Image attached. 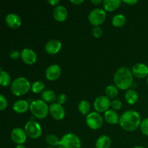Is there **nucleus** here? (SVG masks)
Listing matches in <instances>:
<instances>
[{"label": "nucleus", "mask_w": 148, "mask_h": 148, "mask_svg": "<svg viewBox=\"0 0 148 148\" xmlns=\"http://www.w3.org/2000/svg\"><path fill=\"white\" fill-rule=\"evenodd\" d=\"M62 74V69L58 64H53L49 65L46 69L45 76L46 79L50 81H55L59 79Z\"/></svg>", "instance_id": "12"}, {"label": "nucleus", "mask_w": 148, "mask_h": 148, "mask_svg": "<svg viewBox=\"0 0 148 148\" xmlns=\"http://www.w3.org/2000/svg\"><path fill=\"white\" fill-rule=\"evenodd\" d=\"M24 130L27 137L33 140L38 139L42 134L41 126L37 121H33V120L28 121L26 123Z\"/></svg>", "instance_id": "7"}, {"label": "nucleus", "mask_w": 148, "mask_h": 148, "mask_svg": "<svg viewBox=\"0 0 148 148\" xmlns=\"http://www.w3.org/2000/svg\"><path fill=\"white\" fill-rule=\"evenodd\" d=\"M21 59L26 64L32 65L37 61V54L31 49L25 48L21 51Z\"/></svg>", "instance_id": "13"}, {"label": "nucleus", "mask_w": 148, "mask_h": 148, "mask_svg": "<svg viewBox=\"0 0 148 148\" xmlns=\"http://www.w3.org/2000/svg\"><path fill=\"white\" fill-rule=\"evenodd\" d=\"M30 104L25 100H18L14 103L12 108L17 114H24L30 109Z\"/></svg>", "instance_id": "18"}, {"label": "nucleus", "mask_w": 148, "mask_h": 148, "mask_svg": "<svg viewBox=\"0 0 148 148\" xmlns=\"http://www.w3.org/2000/svg\"><path fill=\"white\" fill-rule=\"evenodd\" d=\"M80 139L73 133H66L62 136L58 148H81Z\"/></svg>", "instance_id": "5"}, {"label": "nucleus", "mask_w": 148, "mask_h": 148, "mask_svg": "<svg viewBox=\"0 0 148 148\" xmlns=\"http://www.w3.org/2000/svg\"><path fill=\"white\" fill-rule=\"evenodd\" d=\"M111 101L107 96L101 95L95 98L93 106L95 111L98 113H105L111 107Z\"/></svg>", "instance_id": "9"}, {"label": "nucleus", "mask_w": 148, "mask_h": 148, "mask_svg": "<svg viewBox=\"0 0 148 148\" xmlns=\"http://www.w3.org/2000/svg\"><path fill=\"white\" fill-rule=\"evenodd\" d=\"M106 18V13L105 10L101 8L93 9L88 14V20L90 25L94 27L100 26L105 22Z\"/></svg>", "instance_id": "6"}, {"label": "nucleus", "mask_w": 148, "mask_h": 148, "mask_svg": "<svg viewBox=\"0 0 148 148\" xmlns=\"http://www.w3.org/2000/svg\"><path fill=\"white\" fill-rule=\"evenodd\" d=\"M119 94V88L115 85H109L106 88V95L109 99L115 98Z\"/></svg>", "instance_id": "27"}, {"label": "nucleus", "mask_w": 148, "mask_h": 148, "mask_svg": "<svg viewBox=\"0 0 148 148\" xmlns=\"http://www.w3.org/2000/svg\"><path fill=\"white\" fill-rule=\"evenodd\" d=\"M11 140L15 144L17 145H23L25 143L27 140V134L25 131L23 129L20 127H17V128L13 129L12 131L11 132Z\"/></svg>", "instance_id": "10"}, {"label": "nucleus", "mask_w": 148, "mask_h": 148, "mask_svg": "<svg viewBox=\"0 0 148 148\" xmlns=\"http://www.w3.org/2000/svg\"><path fill=\"white\" fill-rule=\"evenodd\" d=\"M5 23L12 29H17L21 26L22 20L19 15L14 13H10L5 17Z\"/></svg>", "instance_id": "16"}, {"label": "nucleus", "mask_w": 148, "mask_h": 148, "mask_svg": "<svg viewBox=\"0 0 148 148\" xmlns=\"http://www.w3.org/2000/svg\"><path fill=\"white\" fill-rule=\"evenodd\" d=\"M48 2H49L51 6H55V7H57L58 4H59L60 1H59V0H49Z\"/></svg>", "instance_id": "37"}, {"label": "nucleus", "mask_w": 148, "mask_h": 148, "mask_svg": "<svg viewBox=\"0 0 148 148\" xmlns=\"http://www.w3.org/2000/svg\"><path fill=\"white\" fill-rule=\"evenodd\" d=\"M45 88V85L43 84V82H42L41 81H36L35 82H33L31 85V90L32 92H34L36 94L40 93V92H43L44 91Z\"/></svg>", "instance_id": "29"}, {"label": "nucleus", "mask_w": 148, "mask_h": 148, "mask_svg": "<svg viewBox=\"0 0 148 148\" xmlns=\"http://www.w3.org/2000/svg\"><path fill=\"white\" fill-rule=\"evenodd\" d=\"M132 148H145L143 146H141V145H137V146H135V147H132Z\"/></svg>", "instance_id": "41"}, {"label": "nucleus", "mask_w": 148, "mask_h": 148, "mask_svg": "<svg viewBox=\"0 0 148 148\" xmlns=\"http://www.w3.org/2000/svg\"><path fill=\"white\" fill-rule=\"evenodd\" d=\"M104 119L110 124H119L120 117L116 111L109 109L104 113Z\"/></svg>", "instance_id": "19"}, {"label": "nucleus", "mask_w": 148, "mask_h": 148, "mask_svg": "<svg viewBox=\"0 0 148 148\" xmlns=\"http://www.w3.org/2000/svg\"><path fill=\"white\" fill-rule=\"evenodd\" d=\"M70 1L71 3H72V4H77V5H78V4H82V3L85 2L84 0H71Z\"/></svg>", "instance_id": "38"}, {"label": "nucleus", "mask_w": 148, "mask_h": 148, "mask_svg": "<svg viewBox=\"0 0 148 148\" xmlns=\"http://www.w3.org/2000/svg\"><path fill=\"white\" fill-rule=\"evenodd\" d=\"M147 85H148V76L147 77Z\"/></svg>", "instance_id": "43"}, {"label": "nucleus", "mask_w": 148, "mask_h": 148, "mask_svg": "<svg viewBox=\"0 0 148 148\" xmlns=\"http://www.w3.org/2000/svg\"><path fill=\"white\" fill-rule=\"evenodd\" d=\"M31 90V85L28 79L23 77H20L12 82L10 85V90L14 96L20 97L25 95Z\"/></svg>", "instance_id": "3"}, {"label": "nucleus", "mask_w": 148, "mask_h": 148, "mask_svg": "<svg viewBox=\"0 0 148 148\" xmlns=\"http://www.w3.org/2000/svg\"><path fill=\"white\" fill-rule=\"evenodd\" d=\"M103 29L101 28L100 26H97V27H94L93 29L92 30V36H94L96 38H98L101 37L103 35Z\"/></svg>", "instance_id": "33"}, {"label": "nucleus", "mask_w": 148, "mask_h": 148, "mask_svg": "<svg viewBox=\"0 0 148 148\" xmlns=\"http://www.w3.org/2000/svg\"><path fill=\"white\" fill-rule=\"evenodd\" d=\"M91 106L88 101H85V100H82L79 103L78 105V110H79V113L84 116H88L90 114V111Z\"/></svg>", "instance_id": "25"}, {"label": "nucleus", "mask_w": 148, "mask_h": 148, "mask_svg": "<svg viewBox=\"0 0 148 148\" xmlns=\"http://www.w3.org/2000/svg\"><path fill=\"white\" fill-rule=\"evenodd\" d=\"M46 142L48 145H49V147H58L60 143V140L59 137H57L56 135L53 134H48L47 136L46 137Z\"/></svg>", "instance_id": "28"}, {"label": "nucleus", "mask_w": 148, "mask_h": 148, "mask_svg": "<svg viewBox=\"0 0 148 148\" xmlns=\"http://www.w3.org/2000/svg\"><path fill=\"white\" fill-rule=\"evenodd\" d=\"M49 113L52 118L57 121L62 120L65 116V110L63 106L58 103H53L49 106Z\"/></svg>", "instance_id": "11"}, {"label": "nucleus", "mask_w": 148, "mask_h": 148, "mask_svg": "<svg viewBox=\"0 0 148 148\" xmlns=\"http://www.w3.org/2000/svg\"><path fill=\"white\" fill-rule=\"evenodd\" d=\"M124 98H125L127 103L130 104V105H134L138 101L139 95L137 91L133 89H130L126 91Z\"/></svg>", "instance_id": "20"}, {"label": "nucleus", "mask_w": 148, "mask_h": 148, "mask_svg": "<svg viewBox=\"0 0 148 148\" xmlns=\"http://www.w3.org/2000/svg\"><path fill=\"white\" fill-rule=\"evenodd\" d=\"M46 148H56V147H47Z\"/></svg>", "instance_id": "42"}, {"label": "nucleus", "mask_w": 148, "mask_h": 148, "mask_svg": "<svg viewBox=\"0 0 148 148\" xmlns=\"http://www.w3.org/2000/svg\"><path fill=\"white\" fill-rule=\"evenodd\" d=\"M126 22H127V18H126V17L124 14H116L112 18V24L114 27H123L126 24Z\"/></svg>", "instance_id": "24"}, {"label": "nucleus", "mask_w": 148, "mask_h": 148, "mask_svg": "<svg viewBox=\"0 0 148 148\" xmlns=\"http://www.w3.org/2000/svg\"><path fill=\"white\" fill-rule=\"evenodd\" d=\"M87 125L92 130H97L101 128L103 124V119L102 116L97 111H92L86 116Z\"/></svg>", "instance_id": "8"}, {"label": "nucleus", "mask_w": 148, "mask_h": 148, "mask_svg": "<svg viewBox=\"0 0 148 148\" xmlns=\"http://www.w3.org/2000/svg\"><path fill=\"white\" fill-rule=\"evenodd\" d=\"M21 56V52L17 50H12L10 52V57L12 59H17Z\"/></svg>", "instance_id": "35"}, {"label": "nucleus", "mask_w": 148, "mask_h": 148, "mask_svg": "<svg viewBox=\"0 0 148 148\" xmlns=\"http://www.w3.org/2000/svg\"><path fill=\"white\" fill-rule=\"evenodd\" d=\"M41 98L46 103H53L56 101L57 96L51 90H46L41 93Z\"/></svg>", "instance_id": "23"}, {"label": "nucleus", "mask_w": 148, "mask_h": 148, "mask_svg": "<svg viewBox=\"0 0 148 148\" xmlns=\"http://www.w3.org/2000/svg\"><path fill=\"white\" fill-rule=\"evenodd\" d=\"M53 16L58 22H64L68 17L67 9L63 5H58L53 11Z\"/></svg>", "instance_id": "17"}, {"label": "nucleus", "mask_w": 148, "mask_h": 148, "mask_svg": "<svg viewBox=\"0 0 148 148\" xmlns=\"http://www.w3.org/2000/svg\"><path fill=\"white\" fill-rule=\"evenodd\" d=\"M90 1L92 4H95V5H98V4L103 3V1H102V0H91Z\"/></svg>", "instance_id": "39"}, {"label": "nucleus", "mask_w": 148, "mask_h": 148, "mask_svg": "<svg viewBox=\"0 0 148 148\" xmlns=\"http://www.w3.org/2000/svg\"><path fill=\"white\" fill-rule=\"evenodd\" d=\"M8 106V102H7V98L4 95H0V111H3L7 108Z\"/></svg>", "instance_id": "32"}, {"label": "nucleus", "mask_w": 148, "mask_h": 148, "mask_svg": "<svg viewBox=\"0 0 148 148\" xmlns=\"http://www.w3.org/2000/svg\"><path fill=\"white\" fill-rule=\"evenodd\" d=\"M111 107L114 111H119L121 108V107H122V103H121L120 100L114 99V101H111Z\"/></svg>", "instance_id": "31"}, {"label": "nucleus", "mask_w": 148, "mask_h": 148, "mask_svg": "<svg viewBox=\"0 0 148 148\" xmlns=\"http://www.w3.org/2000/svg\"><path fill=\"white\" fill-rule=\"evenodd\" d=\"M12 79L10 74L8 72H5L3 69H1V73H0V85L2 87H7L12 84Z\"/></svg>", "instance_id": "26"}, {"label": "nucleus", "mask_w": 148, "mask_h": 148, "mask_svg": "<svg viewBox=\"0 0 148 148\" xmlns=\"http://www.w3.org/2000/svg\"><path fill=\"white\" fill-rule=\"evenodd\" d=\"M114 82L116 86L122 90H127L132 86L133 82V74L131 69L123 66L115 72Z\"/></svg>", "instance_id": "2"}, {"label": "nucleus", "mask_w": 148, "mask_h": 148, "mask_svg": "<svg viewBox=\"0 0 148 148\" xmlns=\"http://www.w3.org/2000/svg\"><path fill=\"white\" fill-rule=\"evenodd\" d=\"M62 44L58 39H51L45 45V51L50 55H54L59 53L62 49Z\"/></svg>", "instance_id": "14"}, {"label": "nucleus", "mask_w": 148, "mask_h": 148, "mask_svg": "<svg viewBox=\"0 0 148 148\" xmlns=\"http://www.w3.org/2000/svg\"><path fill=\"white\" fill-rule=\"evenodd\" d=\"M30 111L33 116L38 119H43L49 114V107L43 100H35L30 103Z\"/></svg>", "instance_id": "4"}, {"label": "nucleus", "mask_w": 148, "mask_h": 148, "mask_svg": "<svg viewBox=\"0 0 148 148\" xmlns=\"http://www.w3.org/2000/svg\"><path fill=\"white\" fill-rule=\"evenodd\" d=\"M132 72L136 77L143 79L148 76V66L143 63H137L132 66Z\"/></svg>", "instance_id": "15"}, {"label": "nucleus", "mask_w": 148, "mask_h": 148, "mask_svg": "<svg viewBox=\"0 0 148 148\" xmlns=\"http://www.w3.org/2000/svg\"><path fill=\"white\" fill-rule=\"evenodd\" d=\"M66 98H66V95H65V94L61 93L58 95L56 100H57L58 103L60 104V105H63V104L65 103V102L66 101Z\"/></svg>", "instance_id": "34"}, {"label": "nucleus", "mask_w": 148, "mask_h": 148, "mask_svg": "<svg viewBox=\"0 0 148 148\" xmlns=\"http://www.w3.org/2000/svg\"><path fill=\"white\" fill-rule=\"evenodd\" d=\"M111 140L108 136L102 135L98 137L95 143V148H110Z\"/></svg>", "instance_id": "22"}, {"label": "nucleus", "mask_w": 148, "mask_h": 148, "mask_svg": "<svg viewBox=\"0 0 148 148\" xmlns=\"http://www.w3.org/2000/svg\"><path fill=\"white\" fill-rule=\"evenodd\" d=\"M124 1L125 4H129V5H134V4H137V2H138V1L137 0H124Z\"/></svg>", "instance_id": "36"}, {"label": "nucleus", "mask_w": 148, "mask_h": 148, "mask_svg": "<svg viewBox=\"0 0 148 148\" xmlns=\"http://www.w3.org/2000/svg\"><path fill=\"white\" fill-rule=\"evenodd\" d=\"M140 130L144 135L148 136V118L145 119L144 120L142 121Z\"/></svg>", "instance_id": "30"}, {"label": "nucleus", "mask_w": 148, "mask_h": 148, "mask_svg": "<svg viewBox=\"0 0 148 148\" xmlns=\"http://www.w3.org/2000/svg\"><path fill=\"white\" fill-rule=\"evenodd\" d=\"M120 0H104L103 3L104 10L108 12H114L121 5Z\"/></svg>", "instance_id": "21"}, {"label": "nucleus", "mask_w": 148, "mask_h": 148, "mask_svg": "<svg viewBox=\"0 0 148 148\" xmlns=\"http://www.w3.org/2000/svg\"><path fill=\"white\" fill-rule=\"evenodd\" d=\"M15 148H26V147L25 145H17Z\"/></svg>", "instance_id": "40"}, {"label": "nucleus", "mask_w": 148, "mask_h": 148, "mask_svg": "<svg viewBox=\"0 0 148 148\" xmlns=\"http://www.w3.org/2000/svg\"><path fill=\"white\" fill-rule=\"evenodd\" d=\"M141 123L142 120L140 114L134 110L125 111L120 116L119 125L125 131H135L140 127Z\"/></svg>", "instance_id": "1"}]
</instances>
